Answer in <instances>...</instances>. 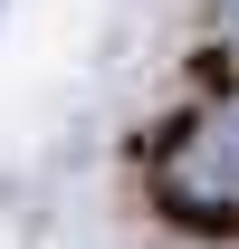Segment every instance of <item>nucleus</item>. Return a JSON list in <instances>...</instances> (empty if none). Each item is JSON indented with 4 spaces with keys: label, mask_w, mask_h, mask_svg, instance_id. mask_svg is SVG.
<instances>
[{
    "label": "nucleus",
    "mask_w": 239,
    "mask_h": 249,
    "mask_svg": "<svg viewBox=\"0 0 239 249\" xmlns=\"http://www.w3.org/2000/svg\"><path fill=\"white\" fill-rule=\"evenodd\" d=\"M172 220H239V115H210L182 134V163L163 182Z\"/></svg>",
    "instance_id": "nucleus-1"
},
{
    "label": "nucleus",
    "mask_w": 239,
    "mask_h": 249,
    "mask_svg": "<svg viewBox=\"0 0 239 249\" xmlns=\"http://www.w3.org/2000/svg\"><path fill=\"white\" fill-rule=\"evenodd\" d=\"M220 29H230V38H239V0H220Z\"/></svg>",
    "instance_id": "nucleus-2"
}]
</instances>
